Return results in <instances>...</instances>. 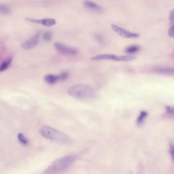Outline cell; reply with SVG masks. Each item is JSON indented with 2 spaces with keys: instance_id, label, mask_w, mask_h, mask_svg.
I'll return each mask as SVG.
<instances>
[{
  "instance_id": "obj_1",
  "label": "cell",
  "mask_w": 174,
  "mask_h": 174,
  "mask_svg": "<svg viewBox=\"0 0 174 174\" xmlns=\"http://www.w3.org/2000/svg\"><path fill=\"white\" fill-rule=\"evenodd\" d=\"M67 92L69 95L79 100H91L98 97L96 91L86 84H75L69 88Z\"/></svg>"
},
{
  "instance_id": "obj_2",
  "label": "cell",
  "mask_w": 174,
  "mask_h": 174,
  "mask_svg": "<svg viewBox=\"0 0 174 174\" xmlns=\"http://www.w3.org/2000/svg\"><path fill=\"white\" fill-rule=\"evenodd\" d=\"M77 159L75 155H69L56 159L45 170L44 174L60 173L66 171Z\"/></svg>"
},
{
  "instance_id": "obj_3",
  "label": "cell",
  "mask_w": 174,
  "mask_h": 174,
  "mask_svg": "<svg viewBox=\"0 0 174 174\" xmlns=\"http://www.w3.org/2000/svg\"><path fill=\"white\" fill-rule=\"evenodd\" d=\"M39 132L45 138L58 143L69 144L71 142V139L67 135L49 126L44 125L41 127Z\"/></svg>"
},
{
  "instance_id": "obj_4",
  "label": "cell",
  "mask_w": 174,
  "mask_h": 174,
  "mask_svg": "<svg viewBox=\"0 0 174 174\" xmlns=\"http://www.w3.org/2000/svg\"><path fill=\"white\" fill-rule=\"evenodd\" d=\"M136 57L133 55H127L117 56L111 54H102L96 55L91 58V60H113L115 61H129L136 59Z\"/></svg>"
},
{
  "instance_id": "obj_5",
  "label": "cell",
  "mask_w": 174,
  "mask_h": 174,
  "mask_svg": "<svg viewBox=\"0 0 174 174\" xmlns=\"http://www.w3.org/2000/svg\"><path fill=\"white\" fill-rule=\"evenodd\" d=\"M54 46L56 50L59 53L65 56H75L78 53V50L76 48L67 46L60 42L55 43Z\"/></svg>"
},
{
  "instance_id": "obj_6",
  "label": "cell",
  "mask_w": 174,
  "mask_h": 174,
  "mask_svg": "<svg viewBox=\"0 0 174 174\" xmlns=\"http://www.w3.org/2000/svg\"><path fill=\"white\" fill-rule=\"evenodd\" d=\"M112 29L118 35L126 38H137L139 36V34L138 33L132 32L127 30L119 27L118 25L112 24L111 25Z\"/></svg>"
},
{
  "instance_id": "obj_7",
  "label": "cell",
  "mask_w": 174,
  "mask_h": 174,
  "mask_svg": "<svg viewBox=\"0 0 174 174\" xmlns=\"http://www.w3.org/2000/svg\"><path fill=\"white\" fill-rule=\"evenodd\" d=\"M40 35L41 32H38L35 34V35L29 38L27 41L22 44V48L25 50H30L35 48L39 42Z\"/></svg>"
},
{
  "instance_id": "obj_8",
  "label": "cell",
  "mask_w": 174,
  "mask_h": 174,
  "mask_svg": "<svg viewBox=\"0 0 174 174\" xmlns=\"http://www.w3.org/2000/svg\"><path fill=\"white\" fill-rule=\"evenodd\" d=\"M26 20L30 22L41 24L46 27H51L56 24V20L53 18H44V19H35V18H26Z\"/></svg>"
},
{
  "instance_id": "obj_9",
  "label": "cell",
  "mask_w": 174,
  "mask_h": 174,
  "mask_svg": "<svg viewBox=\"0 0 174 174\" xmlns=\"http://www.w3.org/2000/svg\"><path fill=\"white\" fill-rule=\"evenodd\" d=\"M152 72L156 74L165 75H173L174 73L173 67H155L152 70Z\"/></svg>"
},
{
  "instance_id": "obj_10",
  "label": "cell",
  "mask_w": 174,
  "mask_h": 174,
  "mask_svg": "<svg viewBox=\"0 0 174 174\" xmlns=\"http://www.w3.org/2000/svg\"><path fill=\"white\" fill-rule=\"evenodd\" d=\"M44 80L46 83L51 85H53L58 82L60 81V75L54 74H47L44 77Z\"/></svg>"
},
{
  "instance_id": "obj_11",
  "label": "cell",
  "mask_w": 174,
  "mask_h": 174,
  "mask_svg": "<svg viewBox=\"0 0 174 174\" xmlns=\"http://www.w3.org/2000/svg\"><path fill=\"white\" fill-rule=\"evenodd\" d=\"M84 5L86 8L89 9V10L95 11H101L102 10V8L100 6L93 2L85 1L84 2Z\"/></svg>"
},
{
  "instance_id": "obj_12",
  "label": "cell",
  "mask_w": 174,
  "mask_h": 174,
  "mask_svg": "<svg viewBox=\"0 0 174 174\" xmlns=\"http://www.w3.org/2000/svg\"><path fill=\"white\" fill-rule=\"evenodd\" d=\"M12 61V57L10 56L2 61V62L0 64V72H4L10 66Z\"/></svg>"
},
{
  "instance_id": "obj_13",
  "label": "cell",
  "mask_w": 174,
  "mask_h": 174,
  "mask_svg": "<svg viewBox=\"0 0 174 174\" xmlns=\"http://www.w3.org/2000/svg\"><path fill=\"white\" fill-rule=\"evenodd\" d=\"M140 50V47L138 45H132L130 46H129L125 50V52L129 54H133L136 53L137 52L139 51Z\"/></svg>"
},
{
  "instance_id": "obj_14",
  "label": "cell",
  "mask_w": 174,
  "mask_h": 174,
  "mask_svg": "<svg viewBox=\"0 0 174 174\" xmlns=\"http://www.w3.org/2000/svg\"><path fill=\"white\" fill-rule=\"evenodd\" d=\"M147 115H148V113L147 111H141L140 114H139V116L138 117V118H137V121H136L137 124L140 125L143 123L145 119L147 117Z\"/></svg>"
},
{
  "instance_id": "obj_15",
  "label": "cell",
  "mask_w": 174,
  "mask_h": 174,
  "mask_svg": "<svg viewBox=\"0 0 174 174\" xmlns=\"http://www.w3.org/2000/svg\"><path fill=\"white\" fill-rule=\"evenodd\" d=\"M17 139L20 143L24 146H27L29 143V141L27 138L22 133H19L17 135Z\"/></svg>"
},
{
  "instance_id": "obj_16",
  "label": "cell",
  "mask_w": 174,
  "mask_h": 174,
  "mask_svg": "<svg viewBox=\"0 0 174 174\" xmlns=\"http://www.w3.org/2000/svg\"><path fill=\"white\" fill-rule=\"evenodd\" d=\"M11 12V9L4 4H0V14H8Z\"/></svg>"
},
{
  "instance_id": "obj_17",
  "label": "cell",
  "mask_w": 174,
  "mask_h": 174,
  "mask_svg": "<svg viewBox=\"0 0 174 174\" xmlns=\"http://www.w3.org/2000/svg\"><path fill=\"white\" fill-rule=\"evenodd\" d=\"M53 38V34L51 32H46L42 35V38L46 41H50Z\"/></svg>"
},
{
  "instance_id": "obj_18",
  "label": "cell",
  "mask_w": 174,
  "mask_h": 174,
  "mask_svg": "<svg viewBox=\"0 0 174 174\" xmlns=\"http://www.w3.org/2000/svg\"><path fill=\"white\" fill-rule=\"evenodd\" d=\"M166 111L167 114L169 117H172L174 116V110L173 107L170 106H167L166 107Z\"/></svg>"
},
{
  "instance_id": "obj_19",
  "label": "cell",
  "mask_w": 174,
  "mask_h": 174,
  "mask_svg": "<svg viewBox=\"0 0 174 174\" xmlns=\"http://www.w3.org/2000/svg\"><path fill=\"white\" fill-rule=\"evenodd\" d=\"M59 75H60V81H64V80H65L68 78L69 74L67 72H63V73H61Z\"/></svg>"
},
{
  "instance_id": "obj_20",
  "label": "cell",
  "mask_w": 174,
  "mask_h": 174,
  "mask_svg": "<svg viewBox=\"0 0 174 174\" xmlns=\"http://www.w3.org/2000/svg\"><path fill=\"white\" fill-rule=\"evenodd\" d=\"M169 19L170 22H171L172 25H174V11L173 9L170 11V15H169Z\"/></svg>"
},
{
  "instance_id": "obj_21",
  "label": "cell",
  "mask_w": 174,
  "mask_h": 174,
  "mask_svg": "<svg viewBox=\"0 0 174 174\" xmlns=\"http://www.w3.org/2000/svg\"><path fill=\"white\" fill-rule=\"evenodd\" d=\"M174 25H172L171 27H170V29L168 30V35L170 37H172V38H173L174 37Z\"/></svg>"
},
{
  "instance_id": "obj_22",
  "label": "cell",
  "mask_w": 174,
  "mask_h": 174,
  "mask_svg": "<svg viewBox=\"0 0 174 174\" xmlns=\"http://www.w3.org/2000/svg\"><path fill=\"white\" fill-rule=\"evenodd\" d=\"M170 153L171 155L172 160H174V146L173 143H171L170 145Z\"/></svg>"
}]
</instances>
